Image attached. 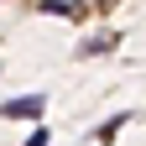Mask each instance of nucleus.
I'll return each mask as SVG.
<instances>
[{"instance_id":"f257e3e1","label":"nucleus","mask_w":146,"mask_h":146,"mask_svg":"<svg viewBox=\"0 0 146 146\" xmlns=\"http://www.w3.org/2000/svg\"><path fill=\"white\" fill-rule=\"evenodd\" d=\"M42 94H26V99H5V104H0V115H5V120H21V115H42Z\"/></svg>"}]
</instances>
